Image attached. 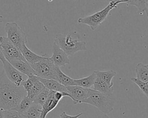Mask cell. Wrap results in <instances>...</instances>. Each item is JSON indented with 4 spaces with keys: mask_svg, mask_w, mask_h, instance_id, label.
I'll use <instances>...</instances> for the list:
<instances>
[{
    "mask_svg": "<svg viewBox=\"0 0 148 118\" xmlns=\"http://www.w3.org/2000/svg\"><path fill=\"white\" fill-rule=\"evenodd\" d=\"M27 95L24 88L17 86L6 77L3 71L0 72V108L3 110L15 108Z\"/></svg>",
    "mask_w": 148,
    "mask_h": 118,
    "instance_id": "1",
    "label": "cell"
},
{
    "mask_svg": "<svg viewBox=\"0 0 148 118\" xmlns=\"http://www.w3.org/2000/svg\"><path fill=\"white\" fill-rule=\"evenodd\" d=\"M116 102V98L113 93H103L97 91L82 103L94 106L103 113L107 115L113 110Z\"/></svg>",
    "mask_w": 148,
    "mask_h": 118,
    "instance_id": "2",
    "label": "cell"
},
{
    "mask_svg": "<svg viewBox=\"0 0 148 118\" xmlns=\"http://www.w3.org/2000/svg\"><path fill=\"white\" fill-rule=\"evenodd\" d=\"M71 35V33H68L66 35L57 34L54 41L68 56H72L78 51L87 50L85 41L74 39Z\"/></svg>",
    "mask_w": 148,
    "mask_h": 118,
    "instance_id": "3",
    "label": "cell"
},
{
    "mask_svg": "<svg viewBox=\"0 0 148 118\" xmlns=\"http://www.w3.org/2000/svg\"><path fill=\"white\" fill-rule=\"evenodd\" d=\"M119 3H120L119 2H110L102 10L91 15L78 19L77 23L79 24L87 25L90 27L91 30L93 31L95 30L105 20L110 10L114 8H117V6Z\"/></svg>",
    "mask_w": 148,
    "mask_h": 118,
    "instance_id": "4",
    "label": "cell"
},
{
    "mask_svg": "<svg viewBox=\"0 0 148 118\" xmlns=\"http://www.w3.org/2000/svg\"><path fill=\"white\" fill-rule=\"evenodd\" d=\"M5 30L8 39L20 51L27 42L26 34L14 22L7 23L5 25Z\"/></svg>",
    "mask_w": 148,
    "mask_h": 118,
    "instance_id": "5",
    "label": "cell"
},
{
    "mask_svg": "<svg viewBox=\"0 0 148 118\" xmlns=\"http://www.w3.org/2000/svg\"><path fill=\"white\" fill-rule=\"evenodd\" d=\"M35 72V75L39 78L56 80V68L50 57H46L42 60L30 65Z\"/></svg>",
    "mask_w": 148,
    "mask_h": 118,
    "instance_id": "6",
    "label": "cell"
},
{
    "mask_svg": "<svg viewBox=\"0 0 148 118\" xmlns=\"http://www.w3.org/2000/svg\"><path fill=\"white\" fill-rule=\"evenodd\" d=\"M0 45L6 60L14 59L26 61L21 51L8 39L7 37L2 36H0Z\"/></svg>",
    "mask_w": 148,
    "mask_h": 118,
    "instance_id": "7",
    "label": "cell"
},
{
    "mask_svg": "<svg viewBox=\"0 0 148 118\" xmlns=\"http://www.w3.org/2000/svg\"><path fill=\"white\" fill-rule=\"evenodd\" d=\"M66 87L67 93L71 95V98L73 100L75 104H81L83 100L97 91L93 89H86L76 85L68 86Z\"/></svg>",
    "mask_w": 148,
    "mask_h": 118,
    "instance_id": "8",
    "label": "cell"
},
{
    "mask_svg": "<svg viewBox=\"0 0 148 118\" xmlns=\"http://www.w3.org/2000/svg\"><path fill=\"white\" fill-rule=\"evenodd\" d=\"M3 65V71L8 79L17 86H20L24 80L23 74L17 70L8 61L2 63Z\"/></svg>",
    "mask_w": 148,
    "mask_h": 118,
    "instance_id": "9",
    "label": "cell"
},
{
    "mask_svg": "<svg viewBox=\"0 0 148 118\" xmlns=\"http://www.w3.org/2000/svg\"><path fill=\"white\" fill-rule=\"evenodd\" d=\"M52 56L50 57L54 64L56 67H64L67 64H69L70 60L68 56L58 46L54 41L52 49Z\"/></svg>",
    "mask_w": 148,
    "mask_h": 118,
    "instance_id": "10",
    "label": "cell"
},
{
    "mask_svg": "<svg viewBox=\"0 0 148 118\" xmlns=\"http://www.w3.org/2000/svg\"><path fill=\"white\" fill-rule=\"evenodd\" d=\"M7 61H8L17 70L23 75H25L28 77L35 75L34 69L27 62L14 59L8 60Z\"/></svg>",
    "mask_w": 148,
    "mask_h": 118,
    "instance_id": "11",
    "label": "cell"
},
{
    "mask_svg": "<svg viewBox=\"0 0 148 118\" xmlns=\"http://www.w3.org/2000/svg\"><path fill=\"white\" fill-rule=\"evenodd\" d=\"M54 91H51L47 99L42 106V112L39 118H46L47 115L53 110L60 101L54 96Z\"/></svg>",
    "mask_w": 148,
    "mask_h": 118,
    "instance_id": "12",
    "label": "cell"
},
{
    "mask_svg": "<svg viewBox=\"0 0 148 118\" xmlns=\"http://www.w3.org/2000/svg\"><path fill=\"white\" fill-rule=\"evenodd\" d=\"M39 80L46 88L51 91L67 92L66 87L61 84L56 80L43 79L40 78H39Z\"/></svg>",
    "mask_w": 148,
    "mask_h": 118,
    "instance_id": "13",
    "label": "cell"
},
{
    "mask_svg": "<svg viewBox=\"0 0 148 118\" xmlns=\"http://www.w3.org/2000/svg\"><path fill=\"white\" fill-rule=\"evenodd\" d=\"M20 51L22 55L23 56L24 58H25V61L29 65L39 62L46 57L45 56H40L35 54L30 49H29L26 46V45H24Z\"/></svg>",
    "mask_w": 148,
    "mask_h": 118,
    "instance_id": "14",
    "label": "cell"
},
{
    "mask_svg": "<svg viewBox=\"0 0 148 118\" xmlns=\"http://www.w3.org/2000/svg\"><path fill=\"white\" fill-rule=\"evenodd\" d=\"M31 77L33 82V85L29 92L27 94V96L32 101H34L36 97L38 95V94L41 91L45 86L40 81L39 77L36 75H32L31 76Z\"/></svg>",
    "mask_w": 148,
    "mask_h": 118,
    "instance_id": "15",
    "label": "cell"
},
{
    "mask_svg": "<svg viewBox=\"0 0 148 118\" xmlns=\"http://www.w3.org/2000/svg\"><path fill=\"white\" fill-rule=\"evenodd\" d=\"M42 106L32 102L28 109L23 114L24 118H39L41 112Z\"/></svg>",
    "mask_w": 148,
    "mask_h": 118,
    "instance_id": "16",
    "label": "cell"
},
{
    "mask_svg": "<svg viewBox=\"0 0 148 118\" xmlns=\"http://www.w3.org/2000/svg\"><path fill=\"white\" fill-rule=\"evenodd\" d=\"M97 78L96 74L94 72L88 76L83 78L79 79H74V85L80 86L86 89H90L93 86L94 81Z\"/></svg>",
    "mask_w": 148,
    "mask_h": 118,
    "instance_id": "17",
    "label": "cell"
},
{
    "mask_svg": "<svg viewBox=\"0 0 148 118\" xmlns=\"http://www.w3.org/2000/svg\"><path fill=\"white\" fill-rule=\"evenodd\" d=\"M56 80L65 86L74 85V79L63 73L58 67L56 68Z\"/></svg>",
    "mask_w": 148,
    "mask_h": 118,
    "instance_id": "18",
    "label": "cell"
},
{
    "mask_svg": "<svg viewBox=\"0 0 148 118\" xmlns=\"http://www.w3.org/2000/svg\"><path fill=\"white\" fill-rule=\"evenodd\" d=\"M97 78L101 79L109 86H113V83L112 82V79L116 76L117 72L113 70H108L106 71H94Z\"/></svg>",
    "mask_w": 148,
    "mask_h": 118,
    "instance_id": "19",
    "label": "cell"
},
{
    "mask_svg": "<svg viewBox=\"0 0 148 118\" xmlns=\"http://www.w3.org/2000/svg\"><path fill=\"white\" fill-rule=\"evenodd\" d=\"M93 90L101 93H113L114 88L113 86H108L106 83L97 77L93 84Z\"/></svg>",
    "mask_w": 148,
    "mask_h": 118,
    "instance_id": "20",
    "label": "cell"
},
{
    "mask_svg": "<svg viewBox=\"0 0 148 118\" xmlns=\"http://www.w3.org/2000/svg\"><path fill=\"white\" fill-rule=\"evenodd\" d=\"M137 79L146 82H148V65L138 63L135 67Z\"/></svg>",
    "mask_w": 148,
    "mask_h": 118,
    "instance_id": "21",
    "label": "cell"
},
{
    "mask_svg": "<svg viewBox=\"0 0 148 118\" xmlns=\"http://www.w3.org/2000/svg\"><path fill=\"white\" fill-rule=\"evenodd\" d=\"M32 102L33 101L30 98H29L27 95H25L22 98V99L20 101L18 104L12 109L16 110L21 113H23L28 109V108L32 104Z\"/></svg>",
    "mask_w": 148,
    "mask_h": 118,
    "instance_id": "22",
    "label": "cell"
},
{
    "mask_svg": "<svg viewBox=\"0 0 148 118\" xmlns=\"http://www.w3.org/2000/svg\"><path fill=\"white\" fill-rule=\"evenodd\" d=\"M50 91L51 90L44 87L43 89L41 90V91L36 97V98H35L33 102L42 106L43 104L45 102V101L47 99L48 97L49 96Z\"/></svg>",
    "mask_w": 148,
    "mask_h": 118,
    "instance_id": "23",
    "label": "cell"
},
{
    "mask_svg": "<svg viewBox=\"0 0 148 118\" xmlns=\"http://www.w3.org/2000/svg\"><path fill=\"white\" fill-rule=\"evenodd\" d=\"M128 5L135 6L139 12L147 14V0H130Z\"/></svg>",
    "mask_w": 148,
    "mask_h": 118,
    "instance_id": "24",
    "label": "cell"
},
{
    "mask_svg": "<svg viewBox=\"0 0 148 118\" xmlns=\"http://www.w3.org/2000/svg\"><path fill=\"white\" fill-rule=\"evenodd\" d=\"M131 80L135 83L140 89L142 93L147 97H148V82H143L136 78H131Z\"/></svg>",
    "mask_w": 148,
    "mask_h": 118,
    "instance_id": "25",
    "label": "cell"
},
{
    "mask_svg": "<svg viewBox=\"0 0 148 118\" xmlns=\"http://www.w3.org/2000/svg\"><path fill=\"white\" fill-rule=\"evenodd\" d=\"M3 118H24L22 113L13 110H3Z\"/></svg>",
    "mask_w": 148,
    "mask_h": 118,
    "instance_id": "26",
    "label": "cell"
},
{
    "mask_svg": "<svg viewBox=\"0 0 148 118\" xmlns=\"http://www.w3.org/2000/svg\"><path fill=\"white\" fill-rule=\"evenodd\" d=\"M33 85V82L31 76H28V79L26 80H24L21 83V86L24 88L27 94L29 92Z\"/></svg>",
    "mask_w": 148,
    "mask_h": 118,
    "instance_id": "27",
    "label": "cell"
},
{
    "mask_svg": "<svg viewBox=\"0 0 148 118\" xmlns=\"http://www.w3.org/2000/svg\"><path fill=\"white\" fill-rule=\"evenodd\" d=\"M83 114V113H79V114H77L76 115L71 116V115H67L65 112H62L58 118H78L80 116H82Z\"/></svg>",
    "mask_w": 148,
    "mask_h": 118,
    "instance_id": "28",
    "label": "cell"
},
{
    "mask_svg": "<svg viewBox=\"0 0 148 118\" xmlns=\"http://www.w3.org/2000/svg\"><path fill=\"white\" fill-rule=\"evenodd\" d=\"M0 60L1 61V62L2 63H3L6 61V59H5V56H4L3 50H2V47L1 46V45H0Z\"/></svg>",
    "mask_w": 148,
    "mask_h": 118,
    "instance_id": "29",
    "label": "cell"
},
{
    "mask_svg": "<svg viewBox=\"0 0 148 118\" xmlns=\"http://www.w3.org/2000/svg\"><path fill=\"white\" fill-rule=\"evenodd\" d=\"M108 2H112V1H114V2H119L120 3H127V4L128 5V3L130 2V0H106Z\"/></svg>",
    "mask_w": 148,
    "mask_h": 118,
    "instance_id": "30",
    "label": "cell"
},
{
    "mask_svg": "<svg viewBox=\"0 0 148 118\" xmlns=\"http://www.w3.org/2000/svg\"><path fill=\"white\" fill-rule=\"evenodd\" d=\"M0 118H3V110L0 108Z\"/></svg>",
    "mask_w": 148,
    "mask_h": 118,
    "instance_id": "31",
    "label": "cell"
},
{
    "mask_svg": "<svg viewBox=\"0 0 148 118\" xmlns=\"http://www.w3.org/2000/svg\"><path fill=\"white\" fill-rule=\"evenodd\" d=\"M102 118H109V117L107 115H106V114H104V115L102 117Z\"/></svg>",
    "mask_w": 148,
    "mask_h": 118,
    "instance_id": "32",
    "label": "cell"
}]
</instances>
